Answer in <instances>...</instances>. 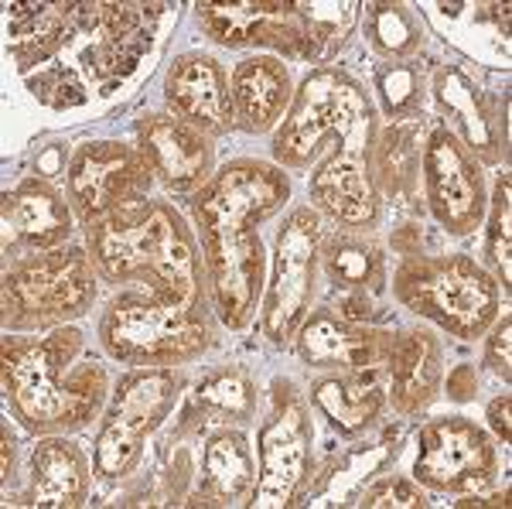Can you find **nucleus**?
Instances as JSON below:
<instances>
[{
    "instance_id": "11",
    "label": "nucleus",
    "mask_w": 512,
    "mask_h": 509,
    "mask_svg": "<svg viewBox=\"0 0 512 509\" xmlns=\"http://www.w3.org/2000/svg\"><path fill=\"white\" fill-rule=\"evenodd\" d=\"M154 171L144 151L123 141H86L72 147L65 168V199L82 226L120 212L123 205L147 199Z\"/></svg>"
},
{
    "instance_id": "16",
    "label": "nucleus",
    "mask_w": 512,
    "mask_h": 509,
    "mask_svg": "<svg viewBox=\"0 0 512 509\" xmlns=\"http://www.w3.org/2000/svg\"><path fill=\"white\" fill-rule=\"evenodd\" d=\"M161 14V4H79V28L93 31V45L82 52L89 79H127L151 48Z\"/></svg>"
},
{
    "instance_id": "34",
    "label": "nucleus",
    "mask_w": 512,
    "mask_h": 509,
    "mask_svg": "<svg viewBox=\"0 0 512 509\" xmlns=\"http://www.w3.org/2000/svg\"><path fill=\"white\" fill-rule=\"evenodd\" d=\"M362 509H424L427 496L417 479H403V475H383L369 489H362L359 503Z\"/></svg>"
},
{
    "instance_id": "17",
    "label": "nucleus",
    "mask_w": 512,
    "mask_h": 509,
    "mask_svg": "<svg viewBox=\"0 0 512 509\" xmlns=\"http://www.w3.org/2000/svg\"><path fill=\"white\" fill-rule=\"evenodd\" d=\"M137 147L161 182L175 195H195L216 175V144L171 113H147L137 123Z\"/></svg>"
},
{
    "instance_id": "37",
    "label": "nucleus",
    "mask_w": 512,
    "mask_h": 509,
    "mask_svg": "<svg viewBox=\"0 0 512 509\" xmlns=\"http://www.w3.org/2000/svg\"><path fill=\"white\" fill-rule=\"evenodd\" d=\"M441 390L448 393V400H454V404H468V400L478 397V373L472 363H461L454 366L451 373H444V383Z\"/></svg>"
},
{
    "instance_id": "35",
    "label": "nucleus",
    "mask_w": 512,
    "mask_h": 509,
    "mask_svg": "<svg viewBox=\"0 0 512 509\" xmlns=\"http://www.w3.org/2000/svg\"><path fill=\"white\" fill-rule=\"evenodd\" d=\"M485 352H482V366H489L502 383H509L512 376V318L502 315L495 318V325L482 335Z\"/></svg>"
},
{
    "instance_id": "19",
    "label": "nucleus",
    "mask_w": 512,
    "mask_h": 509,
    "mask_svg": "<svg viewBox=\"0 0 512 509\" xmlns=\"http://www.w3.org/2000/svg\"><path fill=\"white\" fill-rule=\"evenodd\" d=\"M164 103H168L171 117L209 134L212 141L236 130L229 72L222 69L219 59L205 52H185L171 62L168 76H164Z\"/></svg>"
},
{
    "instance_id": "10",
    "label": "nucleus",
    "mask_w": 512,
    "mask_h": 509,
    "mask_svg": "<svg viewBox=\"0 0 512 509\" xmlns=\"http://www.w3.org/2000/svg\"><path fill=\"white\" fill-rule=\"evenodd\" d=\"M256 479L253 506H297L315 482V421L304 393L291 380H274L267 421L256 434Z\"/></svg>"
},
{
    "instance_id": "8",
    "label": "nucleus",
    "mask_w": 512,
    "mask_h": 509,
    "mask_svg": "<svg viewBox=\"0 0 512 509\" xmlns=\"http://www.w3.org/2000/svg\"><path fill=\"white\" fill-rule=\"evenodd\" d=\"M185 383L181 369H130L123 376L99 414L93 445V469L99 479L120 482L137 472L147 438L158 434L178 407Z\"/></svg>"
},
{
    "instance_id": "39",
    "label": "nucleus",
    "mask_w": 512,
    "mask_h": 509,
    "mask_svg": "<svg viewBox=\"0 0 512 509\" xmlns=\"http://www.w3.org/2000/svg\"><path fill=\"white\" fill-rule=\"evenodd\" d=\"M0 448H4V486H11V479L18 475V445H14V438H11V428H0Z\"/></svg>"
},
{
    "instance_id": "25",
    "label": "nucleus",
    "mask_w": 512,
    "mask_h": 509,
    "mask_svg": "<svg viewBox=\"0 0 512 509\" xmlns=\"http://www.w3.org/2000/svg\"><path fill=\"white\" fill-rule=\"evenodd\" d=\"M256 455L243 428H219L209 434L202 455V499L209 506H253Z\"/></svg>"
},
{
    "instance_id": "21",
    "label": "nucleus",
    "mask_w": 512,
    "mask_h": 509,
    "mask_svg": "<svg viewBox=\"0 0 512 509\" xmlns=\"http://www.w3.org/2000/svg\"><path fill=\"white\" fill-rule=\"evenodd\" d=\"M386 404L400 417H417L437 400L444 383V342L434 328H400L383 363Z\"/></svg>"
},
{
    "instance_id": "33",
    "label": "nucleus",
    "mask_w": 512,
    "mask_h": 509,
    "mask_svg": "<svg viewBox=\"0 0 512 509\" xmlns=\"http://www.w3.org/2000/svg\"><path fill=\"white\" fill-rule=\"evenodd\" d=\"M376 93L393 123L414 120V113L424 106V79L410 62H386L376 69Z\"/></svg>"
},
{
    "instance_id": "31",
    "label": "nucleus",
    "mask_w": 512,
    "mask_h": 509,
    "mask_svg": "<svg viewBox=\"0 0 512 509\" xmlns=\"http://www.w3.org/2000/svg\"><path fill=\"white\" fill-rule=\"evenodd\" d=\"M485 270L499 281L502 294L512 287V178L502 171L495 178V188L485 209Z\"/></svg>"
},
{
    "instance_id": "3",
    "label": "nucleus",
    "mask_w": 512,
    "mask_h": 509,
    "mask_svg": "<svg viewBox=\"0 0 512 509\" xmlns=\"http://www.w3.org/2000/svg\"><path fill=\"white\" fill-rule=\"evenodd\" d=\"M0 366L14 421L41 438L89 428L110 400V373L89 356L86 332L76 325H59L38 339L7 332Z\"/></svg>"
},
{
    "instance_id": "2",
    "label": "nucleus",
    "mask_w": 512,
    "mask_h": 509,
    "mask_svg": "<svg viewBox=\"0 0 512 509\" xmlns=\"http://www.w3.org/2000/svg\"><path fill=\"white\" fill-rule=\"evenodd\" d=\"M291 202V175L260 158H233L192 195L195 236L202 246L205 287L219 325H253L267 287V250L260 223Z\"/></svg>"
},
{
    "instance_id": "32",
    "label": "nucleus",
    "mask_w": 512,
    "mask_h": 509,
    "mask_svg": "<svg viewBox=\"0 0 512 509\" xmlns=\"http://www.w3.org/2000/svg\"><path fill=\"white\" fill-rule=\"evenodd\" d=\"M311 21V45H308V62L325 69V62H332L342 45L349 41L359 21V4H304Z\"/></svg>"
},
{
    "instance_id": "24",
    "label": "nucleus",
    "mask_w": 512,
    "mask_h": 509,
    "mask_svg": "<svg viewBox=\"0 0 512 509\" xmlns=\"http://www.w3.org/2000/svg\"><path fill=\"white\" fill-rule=\"evenodd\" d=\"M311 404L342 438H359L376 428L386 410L383 369H349L338 376H321L311 383Z\"/></svg>"
},
{
    "instance_id": "4",
    "label": "nucleus",
    "mask_w": 512,
    "mask_h": 509,
    "mask_svg": "<svg viewBox=\"0 0 512 509\" xmlns=\"http://www.w3.org/2000/svg\"><path fill=\"white\" fill-rule=\"evenodd\" d=\"M86 253L106 284L209 298L195 229L164 199H140L86 226Z\"/></svg>"
},
{
    "instance_id": "30",
    "label": "nucleus",
    "mask_w": 512,
    "mask_h": 509,
    "mask_svg": "<svg viewBox=\"0 0 512 509\" xmlns=\"http://www.w3.org/2000/svg\"><path fill=\"white\" fill-rule=\"evenodd\" d=\"M256 380L243 366H219L198 383L195 407L209 417H219L226 424H246L256 417Z\"/></svg>"
},
{
    "instance_id": "29",
    "label": "nucleus",
    "mask_w": 512,
    "mask_h": 509,
    "mask_svg": "<svg viewBox=\"0 0 512 509\" xmlns=\"http://www.w3.org/2000/svg\"><path fill=\"white\" fill-rule=\"evenodd\" d=\"M362 28H366V45L383 62H410L427 48L424 24L407 4H393V0L366 4Z\"/></svg>"
},
{
    "instance_id": "28",
    "label": "nucleus",
    "mask_w": 512,
    "mask_h": 509,
    "mask_svg": "<svg viewBox=\"0 0 512 509\" xmlns=\"http://www.w3.org/2000/svg\"><path fill=\"white\" fill-rule=\"evenodd\" d=\"M424 130L417 120H396L376 137V188L383 202L407 205L420 188V158H424Z\"/></svg>"
},
{
    "instance_id": "18",
    "label": "nucleus",
    "mask_w": 512,
    "mask_h": 509,
    "mask_svg": "<svg viewBox=\"0 0 512 509\" xmlns=\"http://www.w3.org/2000/svg\"><path fill=\"white\" fill-rule=\"evenodd\" d=\"M76 212L65 192L45 178H24L21 185L4 192L0 226H4V257L18 260L24 253H41L65 246L76 233Z\"/></svg>"
},
{
    "instance_id": "12",
    "label": "nucleus",
    "mask_w": 512,
    "mask_h": 509,
    "mask_svg": "<svg viewBox=\"0 0 512 509\" xmlns=\"http://www.w3.org/2000/svg\"><path fill=\"white\" fill-rule=\"evenodd\" d=\"M499 475V448L482 424L468 417H434L417 431L414 479L424 489L472 496L489 492Z\"/></svg>"
},
{
    "instance_id": "6",
    "label": "nucleus",
    "mask_w": 512,
    "mask_h": 509,
    "mask_svg": "<svg viewBox=\"0 0 512 509\" xmlns=\"http://www.w3.org/2000/svg\"><path fill=\"white\" fill-rule=\"evenodd\" d=\"M393 298L458 342H478L502 311L499 281L468 253L400 257L393 270Z\"/></svg>"
},
{
    "instance_id": "38",
    "label": "nucleus",
    "mask_w": 512,
    "mask_h": 509,
    "mask_svg": "<svg viewBox=\"0 0 512 509\" xmlns=\"http://www.w3.org/2000/svg\"><path fill=\"white\" fill-rule=\"evenodd\" d=\"M512 397L509 393H502V397H495L489 410H485V421H489V428L495 434V441H502V445H509L512 441Z\"/></svg>"
},
{
    "instance_id": "36",
    "label": "nucleus",
    "mask_w": 512,
    "mask_h": 509,
    "mask_svg": "<svg viewBox=\"0 0 512 509\" xmlns=\"http://www.w3.org/2000/svg\"><path fill=\"white\" fill-rule=\"evenodd\" d=\"M59 79V72H41L38 79H31V89H35V96L41 103H48V106H69V100H65L62 93H72L76 96V100H86V93H82V86L76 82V76H72V72H65L62 76V82H55Z\"/></svg>"
},
{
    "instance_id": "20",
    "label": "nucleus",
    "mask_w": 512,
    "mask_h": 509,
    "mask_svg": "<svg viewBox=\"0 0 512 509\" xmlns=\"http://www.w3.org/2000/svg\"><path fill=\"white\" fill-rule=\"evenodd\" d=\"M390 339V328L355 325L332 308H311L294 335V352L311 369H383Z\"/></svg>"
},
{
    "instance_id": "9",
    "label": "nucleus",
    "mask_w": 512,
    "mask_h": 509,
    "mask_svg": "<svg viewBox=\"0 0 512 509\" xmlns=\"http://www.w3.org/2000/svg\"><path fill=\"white\" fill-rule=\"evenodd\" d=\"M325 236L328 223L315 205H294L277 229L260 301V328L274 346H294L297 328L311 315Z\"/></svg>"
},
{
    "instance_id": "13",
    "label": "nucleus",
    "mask_w": 512,
    "mask_h": 509,
    "mask_svg": "<svg viewBox=\"0 0 512 509\" xmlns=\"http://www.w3.org/2000/svg\"><path fill=\"white\" fill-rule=\"evenodd\" d=\"M420 185L434 223L448 236H472L489 209V185L482 164L448 127H434L424 137Z\"/></svg>"
},
{
    "instance_id": "5",
    "label": "nucleus",
    "mask_w": 512,
    "mask_h": 509,
    "mask_svg": "<svg viewBox=\"0 0 512 509\" xmlns=\"http://www.w3.org/2000/svg\"><path fill=\"white\" fill-rule=\"evenodd\" d=\"M216 311L209 298L127 287L99 318V346L130 369H181L216 346Z\"/></svg>"
},
{
    "instance_id": "23",
    "label": "nucleus",
    "mask_w": 512,
    "mask_h": 509,
    "mask_svg": "<svg viewBox=\"0 0 512 509\" xmlns=\"http://www.w3.org/2000/svg\"><path fill=\"white\" fill-rule=\"evenodd\" d=\"M233 89L236 127L246 134H267L277 130L294 103V76L277 55H250L229 76Z\"/></svg>"
},
{
    "instance_id": "14",
    "label": "nucleus",
    "mask_w": 512,
    "mask_h": 509,
    "mask_svg": "<svg viewBox=\"0 0 512 509\" xmlns=\"http://www.w3.org/2000/svg\"><path fill=\"white\" fill-rule=\"evenodd\" d=\"M195 21L202 35L222 48H267L284 59L308 62L311 21L304 4H280V0L198 4Z\"/></svg>"
},
{
    "instance_id": "7",
    "label": "nucleus",
    "mask_w": 512,
    "mask_h": 509,
    "mask_svg": "<svg viewBox=\"0 0 512 509\" xmlns=\"http://www.w3.org/2000/svg\"><path fill=\"white\" fill-rule=\"evenodd\" d=\"M99 298V274L86 246L24 253L11 260L0 277V318L4 332H52L93 311Z\"/></svg>"
},
{
    "instance_id": "26",
    "label": "nucleus",
    "mask_w": 512,
    "mask_h": 509,
    "mask_svg": "<svg viewBox=\"0 0 512 509\" xmlns=\"http://www.w3.org/2000/svg\"><path fill=\"white\" fill-rule=\"evenodd\" d=\"M79 28V4H14L7 7V52L21 72L35 69Z\"/></svg>"
},
{
    "instance_id": "27",
    "label": "nucleus",
    "mask_w": 512,
    "mask_h": 509,
    "mask_svg": "<svg viewBox=\"0 0 512 509\" xmlns=\"http://www.w3.org/2000/svg\"><path fill=\"white\" fill-rule=\"evenodd\" d=\"M321 270L335 298H379L386 291V253L366 233H328L321 246Z\"/></svg>"
},
{
    "instance_id": "22",
    "label": "nucleus",
    "mask_w": 512,
    "mask_h": 509,
    "mask_svg": "<svg viewBox=\"0 0 512 509\" xmlns=\"http://www.w3.org/2000/svg\"><path fill=\"white\" fill-rule=\"evenodd\" d=\"M93 458L69 434H45L28 462V506L79 509L93 489Z\"/></svg>"
},
{
    "instance_id": "1",
    "label": "nucleus",
    "mask_w": 512,
    "mask_h": 509,
    "mask_svg": "<svg viewBox=\"0 0 512 509\" xmlns=\"http://www.w3.org/2000/svg\"><path fill=\"white\" fill-rule=\"evenodd\" d=\"M379 110L352 72L325 65L297 86L287 117L280 120L270 154L284 171H311L308 199L345 233L379 226L383 199L376 188Z\"/></svg>"
},
{
    "instance_id": "15",
    "label": "nucleus",
    "mask_w": 512,
    "mask_h": 509,
    "mask_svg": "<svg viewBox=\"0 0 512 509\" xmlns=\"http://www.w3.org/2000/svg\"><path fill=\"white\" fill-rule=\"evenodd\" d=\"M431 100L441 113L444 127L458 137L478 164H502L509 158V100H492L461 65H437L431 76Z\"/></svg>"
}]
</instances>
